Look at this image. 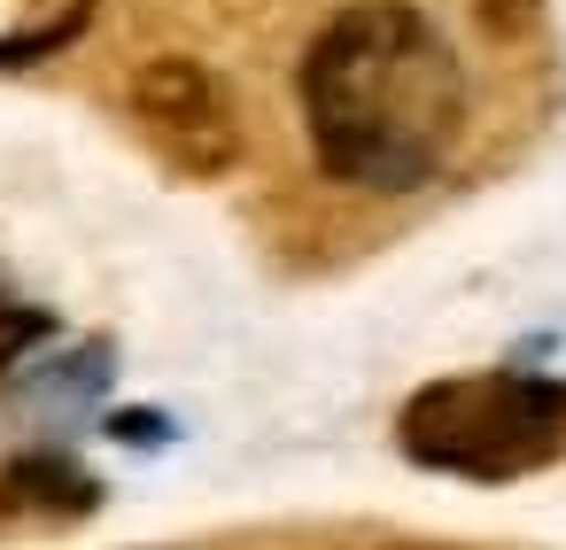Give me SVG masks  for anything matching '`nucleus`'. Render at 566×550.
<instances>
[{
  "mask_svg": "<svg viewBox=\"0 0 566 550\" xmlns=\"http://www.w3.org/2000/svg\"><path fill=\"white\" fill-rule=\"evenodd\" d=\"M303 125L326 179L365 194L427 187L465 125V71L403 0H357L303 55Z\"/></svg>",
  "mask_w": 566,
  "mask_h": 550,
  "instance_id": "f257e3e1",
  "label": "nucleus"
},
{
  "mask_svg": "<svg viewBox=\"0 0 566 550\" xmlns=\"http://www.w3.org/2000/svg\"><path fill=\"white\" fill-rule=\"evenodd\" d=\"M396 442L411 465L450 473V480H527L543 465L566 457V380L551 372H450L427 380L403 419Z\"/></svg>",
  "mask_w": 566,
  "mask_h": 550,
  "instance_id": "f03ea898",
  "label": "nucleus"
},
{
  "mask_svg": "<svg viewBox=\"0 0 566 550\" xmlns=\"http://www.w3.org/2000/svg\"><path fill=\"white\" fill-rule=\"evenodd\" d=\"M133 117H140L148 148L187 179H226L241 163V117H233L226 86L187 55H164L133 78Z\"/></svg>",
  "mask_w": 566,
  "mask_h": 550,
  "instance_id": "7ed1b4c3",
  "label": "nucleus"
},
{
  "mask_svg": "<svg viewBox=\"0 0 566 550\" xmlns=\"http://www.w3.org/2000/svg\"><path fill=\"white\" fill-rule=\"evenodd\" d=\"M94 504H102V488L55 449H32L17 465H0V527L9 519H86Z\"/></svg>",
  "mask_w": 566,
  "mask_h": 550,
  "instance_id": "20e7f679",
  "label": "nucleus"
},
{
  "mask_svg": "<svg viewBox=\"0 0 566 550\" xmlns=\"http://www.w3.org/2000/svg\"><path fill=\"white\" fill-rule=\"evenodd\" d=\"M94 0H0V63H40L63 40H78Z\"/></svg>",
  "mask_w": 566,
  "mask_h": 550,
  "instance_id": "39448f33",
  "label": "nucleus"
},
{
  "mask_svg": "<svg viewBox=\"0 0 566 550\" xmlns=\"http://www.w3.org/2000/svg\"><path fill=\"white\" fill-rule=\"evenodd\" d=\"M32 341H48V310L17 303V295H0V372H9Z\"/></svg>",
  "mask_w": 566,
  "mask_h": 550,
  "instance_id": "423d86ee",
  "label": "nucleus"
},
{
  "mask_svg": "<svg viewBox=\"0 0 566 550\" xmlns=\"http://www.w3.org/2000/svg\"><path fill=\"white\" fill-rule=\"evenodd\" d=\"M473 9H481V24H489L496 40H520V32H535L543 0H473Z\"/></svg>",
  "mask_w": 566,
  "mask_h": 550,
  "instance_id": "0eeeda50",
  "label": "nucleus"
}]
</instances>
